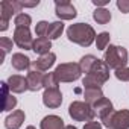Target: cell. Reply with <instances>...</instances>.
<instances>
[{"instance_id":"31","label":"cell","mask_w":129,"mask_h":129,"mask_svg":"<svg viewBox=\"0 0 129 129\" xmlns=\"http://www.w3.org/2000/svg\"><path fill=\"white\" fill-rule=\"evenodd\" d=\"M84 129H102V124L99 123V121H88V123H85V126H84Z\"/></svg>"},{"instance_id":"19","label":"cell","mask_w":129,"mask_h":129,"mask_svg":"<svg viewBox=\"0 0 129 129\" xmlns=\"http://www.w3.org/2000/svg\"><path fill=\"white\" fill-rule=\"evenodd\" d=\"M2 90H3V109L2 111H12L17 106V99L12 94H9L8 82H2Z\"/></svg>"},{"instance_id":"27","label":"cell","mask_w":129,"mask_h":129,"mask_svg":"<svg viewBox=\"0 0 129 129\" xmlns=\"http://www.w3.org/2000/svg\"><path fill=\"white\" fill-rule=\"evenodd\" d=\"M109 34L108 32H102V34H99L97 37H96V46H97V49L99 50H105L106 49V46L109 44Z\"/></svg>"},{"instance_id":"17","label":"cell","mask_w":129,"mask_h":129,"mask_svg":"<svg viewBox=\"0 0 129 129\" xmlns=\"http://www.w3.org/2000/svg\"><path fill=\"white\" fill-rule=\"evenodd\" d=\"M50 49H52V43H50V40L46 38V37H38V38L34 41L32 50H34L35 53H38L40 56L50 53Z\"/></svg>"},{"instance_id":"2","label":"cell","mask_w":129,"mask_h":129,"mask_svg":"<svg viewBox=\"0 0 129 129\" xmlns=\"http://www.w3.org/2000/svg\"><path fill=\"white\" fill-rule=\"evenodd\" d=\"M109 79V67L100 59L96 61L90 73L84 78V88H102V85Z\"/></svg>"},{"instance_id":"22","label":"cell","mask_w":129,"mask_h":129,"mask_svg":"<svg viewBox=\"0 0 129 129\" xmlns=\"http://www.w3.org/2000/svg\"><path fill=\"white\" fill-rule=\"evenodd\" d=\"M93 18H94V21H97L99 24H106V23H109V20H111V12H109L108 9H105V8H97V9L94 11V14H93Z\"/></svg>"},{"instance_id":"35","label":"cell","mask_w":129,"mask_h":129,"mask_svg":"<svg viewBox=\"0 0 129 129\" xmlns=\"http://www.w3.org/2000/svg\"><path fill=\"white\" fill-rule=\"evenodd\" d=\"M26 129H35V127H34V126H27Z\"/></svg>"},{"instance_id":"21","label":"cell","mask_w":129,"mask_h":129,"mask_svg":"<svg viewBox=\"0 0 129 129\" xmlns=\"http://www.w3.org/2000/svg\"><path fill=\"white\" fill-rule=\"evenodd\" d=\"M62 30H64V23H62V21H53V23H50V26H49V32H47V37H46V38H49V40H56V38L61 37Z\"/></svg>"},{"instance_id":"4","label":"cell","mask_w":129,"mask_h":129,"mask_svg":"<svg viewBox=\"0 0 129 129\" xmlns=\"http://www.w3.org/2000/svg\"><path fill=\"white\" fill-rule=\"evenodd\" d=\"M21 2L18 0H3L0 3V30L5 32L8 29L9 20L12 18V15H18L17 12H21Z\"/></svg>"},{"instance_id":"16","label":"cell","mask_w":129,"mask_h":129,"mask_svg":"<svg viewBox=\"0 0 129 129\" xmlns=\"http://www.w3.org/2000/svg\"><path fill=\"white\" fill-rule=\"evenodd\" d=\"M11 64H12V67L18 72H23L26 69L30 67V59L24 55V53H14L12 58H11Z\"/></svg>"},{"instance_id":"34","label":"cell","mask_w":129,"mask_h":129,"mask_svg":"<svg viewBox=\"0 0 129 129\" xmlns=\"http://www.w3.org/2000/svg\"><path fill=\"white\" fill-rule=\"evenodd\" d=\"M64 129H78V127H76V126H73V124H69V126L64 127Z\"/></svg>"},{"instance_id":"6","label":"cell","mask_w":129,"mask_h":129,"mask_svg":"<svg viewBox=\"0 0 129 129\" xmlns=\"http://www.w3.org/2000/svg\"><path fill=\"white\" fill-rule=\"evenodd\" d=\"M69 114L73 120L76 121H93L96 114H94V109L91 105H88L87 102H73L70 106H69Z\"/></svg>"},{"instance_id":"26","label":"cell","mask_w":129,"mask_h":129,"mask_svg":"<svg viewBox=\"0 0 129 129\" xmlns=\"http://www.w3.org/2000/svg\"><path fill=\"white\" fill-rule=\"evenodd\" d=\"M30 21H32L30 15H27V14H24V12L18 14V15L15 17V20H14V23H15V27H29Z\"/></svg>"},{"instance_id":"8","label":"cell","mask_w":129,"mask_h":129,"mask_svg":"<svg viewBox=\"0 0 129 129\" xmlns=\"http://www.w3.org/2000/svg\"><path fill=\"white\" fill-rule=\"evenodd\" d=\"M34 38L30 35L29 27H15L14 30V43L24 50H32L34 47Z\"/></svg>"},{"instance_id":"3","label":"cell","mask_w":129,"mask_h":129,"mask_svg":"<svg viewBox=\"0 0 129 129\" xmlns=\"http://www.w3.org/2000/svg\"><path fill=\"white\" fill-rule=\"evenodd\" d=\"M103 62L109 69H114V70L126 67V62H127V52H126V49L120 47V46H111L109 44V47L105 52Z\"/></svg>"},{"instance_id":"7","label":"cell","mask_w":129,"mask_h":129,"mask_svg":"<svg viewBox=\"0 0 129 129\" xmlns=\"http://www.w3.org/2000/svg\"><path fill=\"white\" fill-rule=\"evenodd\" d=\"M102 124L108 129H129V109L114 111L102 120Z\"/></svg>"},{"instance_id":"12","label":"cell","mask_w":129,"mask_h":129,"mask_svg":"<svg viewBox=\"0 0 129 129\" xmlns=\"http://www.w3.org/2000/svg\"><path fill=\"white\" fill-rule=\"evenodd\" d=\"M93 109H94V114H96L100 120L106 118L109 114L114 112L112 103H111V100H108L106 97H103V99H100L97 103H94V105H93Z\"/></svg>"},{"instance_id":"28","label":"cell","mask_w":129,"mask_h":129,"mask_svg":"<svg viewBox=\"0 0 129 129\" xmlns=\"http://www.w3.org/2000/svg\"><path fill=\"white\" fill-rule=\"evenodd\" d=\"M49 26H50V23H47V21H40V23H37V26H35V34H37L38 37H47Z\"/></svg>"},{"instance_id":"30","label":"cell","mask_w":129,"mask_h":129,"mask_svg":"<svg viewBox=\"0 0 129 129\" xmlns=\"http://www.w3.org/2000/svg\"><path fill=\"white\" fill-rule=\"evenodd\" d=\"M117 8L123 14H127L129 12V0H118V2H117Z\"/></svg>"},{"instance_id":"25","label":"cell","mask_w":129,"mask_h":129,"mask_svg":"<svg viewBox=\"0 0 129 129\" xmlns=\"http://www.w3.org/2000/svg\"><path fill=\"white\" fill-rule=\"evenodd\" d=\"M0 49H2V58H0V62H3L5 55L11 52L12 49V40H9L8 37H2L0 38Z\"/></svg>"},{"instance_id":"11","label":"cell","mask_w":129,"mask_h":129,"mask_svg":"<svg viewBox=\"0 0 129 129\" xmlns=\"http://www.w3.org/2000/svg\"><path fill=\"white\" fill-rule=\"evenodd\" d=\"M55 61H56V55L55 53H47V55H43V56H40L37 61H34L32 64H30V69L32 70H38V72H47L53 64H55Z\"/></svg>"},{"instance_id":"32","label":"cell","mask_w":129,"mask_h":129,"mask_svg":"<svg viewBox=\"0 0 129 129\" xmlns=\"http://www.w3.org/2000/svg\"><path fill=\"white\" fill-rule=\"evenodd\" d=\"M38 0H34V2H21V6L23 8H34V6H38Z\"/></svg>"},{"instance_id":"23","label":"cell","mask_w":129,"mask_h":129,"mask_svg":"<svg viewBox=\"0 0 129 129\" xmlns=\"http://www.w3.org/2000/svg\"><path fill=\"white\" fill-rule=\"evenodd\" d=\"M96 61H97V58L96 56H93V55H85V56H82V59L79 61V67H81V70H82V73H90V70L93 69V66L96 64Z\"/></svg>"},{"instance_id":"1","label":"cell","mask_w":129,"mask_h":129,"mask_svg":"<svg viewBox=\"0 0 129 129\" xmlns=\"http://www.w3.org/2000/svg\"><path fill=\"white\" fill-rule=\"evenodd\" d=\"M67 37L72 43H76L82 47H90L93 44V41H96V32L94 29L87 24V23H76L72 24L67 29Z\"/></svg>"},{"instance_id":"33","label":"cell","mask_w":129,"mask_h":129,"mask_svg":"<svg viewBox=\"0 0 129 129\" xmlns=\"http://www.w3.org/2000/svg\"><path fill=\"white\" fill-rule=\"evenodd\" d=\"M93 3H94L97 8H99V6H100V8H103L105 5H108V3H109V0H93Z\"/></svg>"},{"instance_id":"9","label":"cell","mask_w":129,"mask_h":129,"mask_svg":"<svg viewBox=\"0 0 129 129\" xmlns=\"http://www.w3.org/2000/svg\"><path fill=\"white\" fill-rule=\"evenodd\" d=\"M55 11H56V17L61 20H73L78 15L75 6L70 2H66V0H56Z\"/></svg>"},{"instance_id":"14","label":"cell","mask_w":129,"mask_h":129,"mask_svg":"<svg viewBox=\"0 0 129 129\" xmlns=\"http://www.w3.org/2000/svg\"><path fill=\"white\" fill-rule=\"evenodd\" d=\"M8 87L12 93H24L26 90H29L27 87V79L20 76V75H12L9 79H8Z\"/></svg>"},{"instance_id":"29","label":"cell","mask_w":129,"mask_h":129,"mask_svg":"<svg viewBox=\"0 0 129 129\" xmlns=\"http://www.w3.org/2000/svg\"><path fill=\"white\" fill-rule=\"evenodd\" d=\"M115 78L121 82H129V67H123V69H118L115 70Z\"/></svg>"},{"instance_id":"18","label":"cell","mask_w":129,"mask_h":129,"mask_svg":"<svg viewBox=\"0 0 129 129\" xmlns=\"http://www.w3.org/2000/svg\"><path fill=\"white\" fill-rule=\"evenodd\" d=\"M64 120L58 115H46L41 120V129H64Z\"/></svg>"},{"instance_id":"5","label":"cell","mask_w":129,"mask_h":129,"mask_svg":"<svg viewBox=\"0 0 129 129\" xmlns=\"http://www.w3.org/2000/svg\"><path fill=\"white\" fill-rule=\"evenodd\" d=\"M53 73L59 82H73V81H78L81 78L82 70L79 67V64L66 62V64H59Z\"/></svg>"},{"instance_id":"10","label":"cell","mask_w":129,"mask_h":129,"mask_svg":"<svg viewBox=\"0 0 129 129\" xmlns=\"http://www.w3.org/2000/svg\"><path fill=\"white\" fill-rule=\"evenodd\" d=\"M43 103L47 108H58L62 103V94L59 88H49L43 94Z\"/></svg>"},{"instance_id":"20","label":"cell","mask_w":129,"mask_h":129,"mask_svg":"<svg viewBox=\"0 0 129 129\" xmlns=\"http://www.w3.org/2000/svg\"><path fill=\"white\" fill-rule=\"evenodd\" d=\"M84 97H85V102L88 105H94L97 103L100 99H103V93H102V88H85L84 91Z\"/></svg>"},{"instance_id":"24","label":"cell","mask_w":129,"mask_h":129,"mask_svg":"<svg viewBox=\"0 0 129 129\" xmlns=\"http://www.w3.org/2000/svg\"><path fill=\"white\" fill-rule=\"evenodd\" d=\"M43 87H44L46 90H49V88H59V81L56 79L55 73H46V75H44Z\"/></svg>"},{"instance_id":"13","label":"cell","mask_w":129,"mask_h":129,"mask_svg":"<svg viewBox=\"0 0 129 129\" xmlns=\"http://www.w3.org/2000/svg\"><path fill=\"white\" fill-rule=\"evenodd\" d=\"M27 87L30 91H40L43 88V81H44V73L38 70H29L27 73Z\"/></svg>"},{"instance_id":"15","label":"cell","mask_w":129,"mask_h":129,"mask_svg":"<svg viewBox=\"0 0 129 129\" xmlns=\"http://www.w3.org/2000/svg\"><path fill=\"white\" fill-rule=\"evenodd\" d=\"M24 118H26L24 111L17 109V111H14L12 114H9V115L6 117V120H5V127H6V129H18V127H21Z\"/></svg>"}]
</instances>
